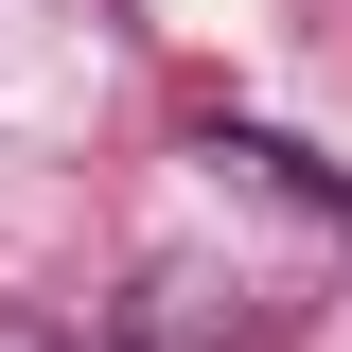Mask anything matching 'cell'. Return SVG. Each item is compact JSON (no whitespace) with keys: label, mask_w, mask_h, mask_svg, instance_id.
Returning a JSON list of instances; mask_svg holds the SVG:
<instances>
[{"label":"cell","mask_w":352,"mask_h":352,"mask_svg":"<svg viewBox=\"0 0 352 352\" xmlns=\"http://www.w3.org/2000/svg\"><path fill=\"white\" fill-rule=\"evenodd\" d=\"M124 352H212V300H194V282H141V317H124Z\"/></svg>","instance_id":"obj_1"}]
</instances>
